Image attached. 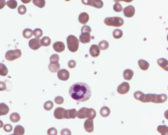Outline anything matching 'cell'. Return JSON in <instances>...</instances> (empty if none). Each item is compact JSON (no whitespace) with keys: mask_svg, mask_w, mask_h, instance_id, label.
I'll return each instance as SVG.
<instances>
[{"mask_svg":"<svg viewBox=\"0 0 168 135\" xmlns=\"http://www.w3.org/2000/svg\"><path fill=\"white\" fill-rule=\"evenodd\" d=\"M9 111V108L5 103H0V116L7 115Z\"/></svg>","mask_w":168,"mask_h":135,"instance_id":"obj_23","label":"cell"},{"mask_svg":"<svg viewBox=\"0 0 168 135\" xmlns=\"http://www.w3.org/2000/svg\"><path fill=\"white\" fill-rule=\"evenodd\" d=\"M54 50L57 53H60L65 50V44L62 42L58 41L55 43L53 45Z\"/></svg>","mask_w":168,"mask_h":135,"instance_id":"obj_17","label":"cell"},{"mask_svg":"<svg viewBox=\"0 0 168 135\" xmlns=\"http://www.w3.org/2000/svg\"><path fill=\"white\" fill-rule=\"evenodd\" d=\"M89 53L91 56L93 57H97L100 54V48L96 44L92 45L89 49Z\"/></svg>","mask_w":168,"mask_h":135,"instance_id":"obj_15","label":"cell"},{"mask_svg":"<svg viewBox=\"0 0 168 135\" xmlns=\"http://www.w3.org/2000/svg\"><path fill=\"white\" fill-rule=\"evenodd\" d=\"M51 39L48 36H44L41 40L42 46L44 47H48L51 44Z\"/></svg>","mask_w":168,"mask_h":135,"instance_id":"obj_28","label":"cell"},{"mask_svg":"<svg viewBox=\"0 0 168 135\" xmlns=\"http://www.w3.org/2000/svg\"><path fill=\"white\" fill-rule=\"evenodd\" d=\"M116 3H118L120 1H124L126 3L132 2L133 0H113Z\"/></svg>","mask_w":168,"mask_h":135,"instance_id":"obj_48","label":"cell"},{"mask_svg":"<svg viewBox=\"0 0 168 135\" xmlns=\"http://www.w3.org/2000/svg\"><path fill=\"white\" fill-rule=\"evenodd\" d=\"M77 116V111L75 109L65 110L64 119H75Z\"/></svg>","mask_w":168,"mask_h":135,"instance_id":"obj_14","label":"cell"},{"mask_svg":"<svg viewBox=\"0 0 168 135\" xmlns=\"http://www.w3.org/2000/svg\"><path fill=\"white\" fill-rule=\"evenodd\" d=\"M8 70L7 67L2 63H0V75L5 76L7 75Z\"/></svg>","mask_w":168,"mask_h":135,"instance_id":"obj_29","label":"cell"},{"mask_svg":"<svg viewBox=\"0 0 168 135\" xmlns=\"http://www.w3.org/2000/svg\"><path fill=\"white\" fill-rule=\"evenodd\" d=\"M81 34L79 36L81 42L83 44L89 43L91 39L90 32L88 31H81Z\"/></svg>","mask_w":168,"mask_h":135,"instance_id":"obj_9","label":"cell"},{"mask_svg":"<svg viewBox=\"0 0 168 135\" xmlns=\"http://www.w3.org/2000/svg\"><path fill=\"white\" fill-rule=\"evenodd\" d=\"M3 130L6 132L9 133V132L12 131V130H13V127H12V126L10 124H5L4 127H3Z\"/></svg>","mask_w":168,"mask_h":135,"instance_id":"obj_42","label":"cell"},{"mask_svg":"<svg viewBox=\"0 0 168 135\" xmlns=\"http://www.w3.org/2000/svg\"><path fill=\"white\" fill-rule=\"evenodd\" d=\"M109 44L107 41L103 40L99 43V47L102 50H105L108 48Z\"/></svg>","mask_w":168,"mask_h":135,"instance_id":"obj_31","label":"cell"},{"mask_svg":"<svg viewBox=\"0 0 168 135\" xmlns=\"http://www.w3.org/2000/svg\"><path fill=\"white\" fill-rule=\"evenodd\" d=\"M47 134L49 135H56L57 134V130L55 128H51L48 130Z\"/></svg>","mask_w":168,"mask_h":135,"instance_id":"obj_41","label":"cell"},{"mask_svg":"<svg viewBox=\"0 0 168 135\" xmlns=\"http://www.w3.org/2000/svg\"><path fill=\"white\" fill-rule=\"evenodd\" d=\"M113 9L116 12H121L122 11L123 8L122 6L119 3H116L113 6Z\"/></svg>","mask_w":168,"mask_h":135,"instance_id":"obj_38","label":"cell"},{"mask_svg":"<svg viewBox=\"0 0 168 135\" xmlns=\"http://www.w3.org/2000/svg\"><path fill=\"white\" fill-rule=\"evenodd\" d=\"M138 64L139 68L142 70H148L149 68V63L147 61L143 59H140L138 61Z\"/></svg>","mask_w":168,"mask_h":135,"instance_id":"obj_21","label":"cell"},{"mask_svg":"<svg viewBox=\"0 0 168 135\" xmlns=\"http://www.w3.org/2000/svg\"><path fill=\"white\" fill-rule=\"evenodd\" d=\"M57 76L58 78L61 80L66 81L68 80L69 78V72L64 69L60 70L58 71Z\"/></svg>","mask_w":168,"mask_h":135,"instance_id":"obj_13","label":"cell"},{"mask_svg":"<svg viewBox=\"0 0 168 135\" xmlns=\"http://www.w3.org/2000/svg\"><path fill=\"white\" fill-rule=\"evenodd\" d=\"M20 116L16 112H14L10 115L9 118L10 121L13 123H17L20 120Z\"/></svg>","mask_w":168,"mask_h":135,"instance_id":"obj_27","label":"cell"},{"mask_svg":"<svg viewBox=\"0 0 168 135\" xmlns=\"http://www.w3.org/2000/svg\"><path fill=\"white\" fill-rule=\"evenodd\" d=\"M22 55V52L20 49L9 50L5 54V58L9 61H14L20 58Z\"/></svg>","mask_w":168,"mask_h":135,"instance_id":"obj_6","label":"cell"},{"mask_svg":"<svg viewBox=\"0 0 168 135\" xmlns=\"http://www.w3.org/2000/svg\"><path fill=\"white\" fill-rule=\"evenodd\" d=\"M84 128L88 133H91L94 131V124L93 119H88L85 121L84 124Z\"/></svg>","mask_w":168,"mask_h":135,"instance_id":"obj_12","label":"cell"},{"mask_svg":"<svg viewBox=\"0 0 168 135\" xmlns=\"http://www.w3.org/2000/svg\"><path fill=\"white\" fill-rule=\"evenodd\" d=\"M69 93L73 100L80 102H85L91 97L92 90L90 86L87 84L77 82L71 85Z\"/></svg>","mask_w":168,"mask_h":135,"instance_id":"obj_1","label":"cell"},{"mask_svg":"<svg viewBox=\"0 0 168 135\" xmlns=\"http://www.w3.org/2000/svg\"><path fill=\"white\" fill-rule=\"evenodd\" d=\"M33 3L35 6L40 8L44 7L45 5V0H33Z\"/></svg>","mask_w":168,"mask_h":135,"instance_id":"obj_33","label":"cell"},{"mask_svg":"<svg viewBox=\"0 0 168 135\" xmlns=\"http://www.w3.org/2000/svg\"><path fill=\"white\" fill-rule=\"evenodd\" d=\"M60 57L57 54H54L50 56L49 58V61L50 63H58Z\"/></svg>","mask_w":168,"mask_h":135,"instance_id":"obj_37","label":"cell"},{"mask_svg":"<svg viewBox=\"0 0 168 135\" xmlns=\"http://www.w3.org/2000/svg\"><path fill=\"white\" fill-rule=\"evenodd\" d=\"M134 72L130 69H126L123 71V77L125 80H130L133 78Z\"/></svg>","mask_w":168,"mask_h":135,"instance_id":"obj_22","label":"cell"},{"mask_svg":"<svg viewBox=\"0 0 168 135\" xmlns=\"http://www.w3.org/2000/svg\"><path fill=\"white\" fill-rule=\"evenodd\" d=\"M157 64L163 69L168 71V62L167 59L164 58H161L157 60Z\"/></svg>","mask_w":168,"mask_h":135,"instance_id":"obj_19","label":"cell"},{"mask_svg":"<svg viewBox=\"0 0 168 135\" xmlns=\"http://www.w3.org/2000/svg\"><path fill=\"white\" fill-rule=\"evenodd\" d=\"M68 49L72 53H75L79 48V41L75 36L70 35L67 38Z\"/></svg>","mask_w":168,"mask_h":135,"instance_id":"obj_4","label":"cell"},{"mask_svg":"<svg viewBox=\"0 0 168 135\" xmlns=\"http://www.w3.org/2000/svg\"><path fill=\"white\" fill-rule=\"evenodd\" d=\"M123 35V32L121 29H117L113 31V36L115 39H120L122 37Z\"/></svg>","mask_w":168,"mask_h":135,"instance_id":"obj_30","label":"cell"},{"mask_svg":"<svg viewBox=\"0 0 168 135\" xmlns=\"http://www.w3.org/2000/svg\"><path fill=\"white\" fill-rule=\"evenodd\" d=\"M130 90V85L129 83L123 82L118 86L117 91L121 95H125Z\"/></svg>","mask_w":168,"mask_h":135,"instance_id":"obj_8","label":"cell"},{"mask_svg":"<svg viewBox=\"0 0 168 135\" xmlns=\"http://www.w3.org/2000/svg\"><path fill=\"white\" fill-rule=\"evenodd\" d=\"M92 30L90 27L87 26H84L82 27L81 31H88L91 33Z\"/></svg>","mask_w":168,"mask_h":135,"instance_id":"obj_46","label":"cell"},{"mask_svg":"<svg viewBox=\"0 0 168 135\" xmlns=\"http://www.w3.org/2000/svg\"><path fill=\"white\" fill-rule=\"evenodd\" d=\"M3 122H2V121H1V120H0V128H2V127H3Z\"/></svg>","mask_w":168,"mask_h":135,"instance_id":"obj_50","label":"cell"},{"mask_svg":"<svg viewBox=\"0 0 168 135\" xmlns=\"http://www.w3.org/2000/svg\"><path fill=\"white\" fill-rule=\"evenodd\" d=\"M27 9L24 5H20L18 8V12L20 15H24L26 13Z\"/></svg>","mask_w":168,"mask_h":135,"instance_id":"obj_39","label":"cell"},{"mask_svg":"<svg viewBox=\"0 0 168 135\" xmlns=\"http://www.w3.org/2000/svg\"><path fill=\"white\" fill-rule=\"evenodd\" d=\"M123 14L126 17L131 18L134 16L135 8L132 5H129L124 8L123 10Z\"/></svg>","mask_w":168,"mask_h":135,"instance_id":"obj_11","label":"cell"},{"mask_svg":"<svg viewBox=\"0 0 168 135\" xmlns=\"http://www.w3.org/2000/svg\"><path fill=\"white\" fill-rule=\"evenodd\" d=\"M65 109L62 107L56 108L54 112V116L57 119H64Z\"/></svg>","mask_w":168,"mask_h":135,"instance_id":"obj_16","label":"cell"},{"mask_svg":"<svg viewBox=\"0 0 168 135\" xmlns=\"http://www.w3.org/2000/svg\"><path fill=\"white\" fill-rule=\"evenodd\" d=\"M7 89V85L4 82L0 81V91H3Z\"/></svg>","mask_w":168,"mask_h":135,"instance_id":"obj_45","label":"cell"},{"mask_svg":"<svg viewBox=\"0 0 168 135\" xmlns=\"http://www.w3.org/2000/svg\"><path fill=\"white\" fill-rule=\"evenodd\" d=\"M33 31L29 28H26L23 30V36L26 39H29L33 36Z\"/></svg>","mask_w":168,"mask_h":135,"instance_id":"obj_32","label":"cell"},{"mask_svg":"<svg viewBox=\"0 0 168 135\" xmlns=\"http://www.w3.org/2000/svg\"><path fill=\"white\" fill-rule=\"evenodd\" d=\"M89 16L87 13L83 12L79 15L78 20L81 24L86 25L89 20Z\"/></svg>","mask_w":168,"mask_h":135,"instance_id":"obj_18","label":"cell"},{"mask_svg":"<svg viewBox=\"0 0 168 135\" xmlns=\"http://www.w3.org/2000/svg\"><path fill=\"white\" fill-rule=\"evenodd\" d=\"M48 68L50 72L55 73L60 70V65L58 63H50L48 66Z\"/></svg>","mask_w":168,"mask_h":135,"instance_id":"obj_20","label":"cell"},{"mask_svg":"<svg viewBox=\"0 0 168 135\" xmlns=\"http://www.w3.org/2000/svg\"><path fill=\"white\" fill-rule=\"evenodd\" d=\"M61 135H71V133L70 130L68 129H64L61 130L60 132Z\"/></svg>","mask_w":168,"mask_h":135,"instance_id":"obj_44","label":"cell"},{"mask_svg":"<svg viewBox=\"0 0 168 135\" xmlns=\"http://www.w3.org/2000/svg\"><path fill=\"white\" fill-rule=\"evenodd\" d=\"M33 34L37 38H40L43 35V31L40 28H36L33 31Z\"/></svg>","mask_w":168,"mask_h":135,"instance_id":"obj_36","label":"cell"},{"mask_svg":"<svg viewBox=\"0 0 168 135\" xmlns=\"http://www.w3.org/2000/svg\"><path fill=\"white\" fill-rule=\"evenodd\" d=\"M76 66V62L73 60H70L68 63V67L70 69H73L75 68Z\"/></svg>","mask_w":168,"mask_h":135,"instance_id":"obj_43","label":"cell"},{"mask_svg":"<svg viewBox=\"0 0 168 135\" xmlns=\"http://www.w3.org/2000/svg\"><path fill=\"white\" fill-rule=\"evenodd\" d=\"M21 1L23 3L26 4V3L31 2L32 0H21Z\"/></svg>","mask_w":168,"mask_h":135,"instance_id":"obj_49","label":"cell"},{"mask_svg":"<svg viewBox=\"0 0 168 135\" xmlns=\"http://www.w3.org/2000/svg\"><path fill=\"white\" fill-rule=\"evenodd\" d=\"M7 5L11 9H16L17 6V2L16 0H9L7 1Z\"/></svg>","mask_w":168,"mask_h":135,"instance_id":"obj_34","label":"cell"},{"mask_svg":"<svg viewBox=\"0 0 168 135\" xmlns=\"http://www.w3.org/2000/svg\"><path fill=\"white\" fill-rule=\"evenodd\" d=\"M104 23L108 26L120 27L124 24V20L119 17H107L104 19Z\"/></svg>","mask_w":168,"mask_h":135,"instance_id":"obj_5","label":"cell"},{"mask_svg":"<svg viewBox=\"0 0 168 135\" xmlns=\"http://www.w3.org/2000/svg\"><path fill=\"white\" fill-rule=\"evenodd\" d=\"M110 113V109L107 107H103L101 108L100 114L104 117H107L109 116Z\"/></svg>","mask_w":168,"mask_h":135,"instance_id":"obj_24","label":"cell"},{"mask_svg":"<svg viewBox=\"0 0 168 135\" xmlns=\"http://www.w3.org/2000/svg\"><path fill=\"white\" fill-rule=\"evenodd\" d=\"M65 1H69L70 0H65Z\"/></svg>","mask_w":168,"mask_h":135,"instance_id":"obj_51","label":"cell"},{"mask_svg":"<svg viewBox=\"0 0 168 135\" xmlns=\"http://www.w3.org/2000/svg\"><path fill=\"white\" fill-rule=\"evenodd\" d=\"M6 4L5 0H0V9H2L5 7Z\"/></svg>","mask_w":168,"mask_h":135,"instance_id":"obj_47","label":"cell"},{"mask_svg":"<svg viewBox=\"0 0 168 135\" xmlns=\"http://www.w3.org/2000/svg\"><path fill=\"white\" fill-rule=\"evenodd\" d=\"M28 45L30 48L34 50H37L42 46L41 40L39 38L31 39L28 43Z\"/></svg>","mask_w":168,"mask_h":135,"instance_id":"obj_10","label":"cell"},{"mask_svg":"<svg viewBox=\"0 0 168 135\" xmlns=\"http://www.w3.org/2000/svg\"><path fill=\"white\" fill-rule=\"evenodd\" d=\"M134 97L136 100L143 103H165L168 99L167 96L166 94L159 95L155 94H144L140 91H136L134 94Z\"/></svg>","mask_w":168,"mask_h":135,"instance_id":"obj_2","label":"cell"},{"mask_svg":"<svg viewBox=\"0 0 168 135\" xmlns=\"http://www.w3.org/2000/svg\"><path fill=\"white\" fill-rule=\"evenodd\" d=\"M54 107V103L53 102L50 101H48L46 102L44 104L43 107L46 110L50 111L53 109Z\"/></svg>","mask_w":168,"mask_h":135,"instance_id":"obj_35","label":"cell"},{"mask_svg":"<svg viewBox=\"0 0 168 135\" xmlns=\"http://www.w3.org/2000/svg\"><path fill=\"white\" fill-rule=\"evenodd\" d=\"M81 1L84 5L92 6L97 9L102 8L104 6L102 0H81Z\"/></svg>","mask_w":168,"mask_h":135,"instance_id":"obj_7","label":"cell"},{"mask_svg":"<svg viewBox=\"0 0 168 135\" xmlns=\"http://www.w3.org/2000/svg\"><path fill=\"white\" fill-rule=\"evenodd\" d=\"M96 116V112L93 109L86 107L81 108L77 112V116L79 119L88 118L93 120Z\"/></svg>","mask_w":168,"mask_h":135,"instance_id":"obj_3","label":"cell"},{"mask_svg":"<svg viewBox=\"0 0 168 135\" xmlns=\"http://www.w3.org/2000/svg\"><path fill=\"white\" fill-rule=\"evenodd\" d=\"M55 102L58 105H60L64 103V98L61 96H57L54 100Z\"/></svg>","mask_w":168,"mask_h":135,"instance_id":"obj_40","label":"cell"},{"mask_svg":"<svg viewBox=\"0 0 168 135\" xmlns=\"http://www.w3.org/2000/svg\"><path fill=\"white\" fill-rule=\"evenodd\" d=\"M25 133V129L21 125H17L15 128L14 135H22Z\"/></svg>","mask_w":168,"mask_h":135,"instance_id":"obj_25","label":"cell"},{"mask_svg":"<svg viewBox=\"0 0 168 135\" xmlns=\"http://www.w3.org/2000/svg\"><path fill=\"white\" fill-rule=\"evenodd\" d=\"M157 130L161 135H168V128L166 125H160L157 127Z\"/></svg>","mask_w":168,"mask_h":135,"instance_id":"obj_26","label":"cell"}]
</instances>
